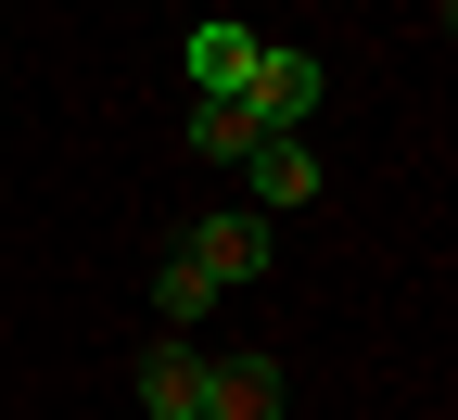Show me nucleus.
<instances>
[{"instance_id": "1", "label": "nucleus", "mask_w": 458, "mask_h": 420, "mask_svg": "<svg viewBox=\"0 0 458 420\" xmlns=\"http://www.w3.org/2000/svg\"><path fill=\"white\" fill-rule=\"evenodd\" d=\"M179 255H191L216 293H242V280H267L280 243H267V217H255V204H216V217H191V243H179Z\"/></svg>"}, {"instance_id": "2", "label": "nucleus", "mask_w": 458, "mask_h": 420, "mask_svg": "<svg viewBox=\"0 0 458 420\" xmlns=\"http://www.w3.org/2000/svg\"><path fill=\"white\" fill-rule=\"evenodd\" d=\"M242 102H255V128H306V115L331 102V64H318V51H255Z\"/></svg>"}, {"instance_id": "3", "label": "nucleus", "mask_w": 458, "mask_h": 420, "mask_svg": "<svg viewBox=\"0 0 458 420\" xmlns=\"http://www.w3.org/2000/svg\"><path fill=\"white\" fill-rule=\"evenodd\" d=\"M191 420H280V356H204V407Z\"/></svg>"}, {"instance_id": "4", "label": "nucleus", "mask_w": 458, "mask_h": 420, "mask_svg": "<svg viewBox=\"0 0 458 420\" xmlns=\"http://www.w3.org/2000/svg\"><path fill=\"white\" fill-rule=\"evenodd\" d=\"M128 395H140V420H191V407H204V356H191V331H165V344L140 356Z\"/></svg>"}, {"instance_id": "5", "label": "nucleus", "mask_w": 458, "mask_h": 420, "mask_svg": "<svg viewBox=\"0 0 458 420\" xmlns=\"http://www.w3.org/2000/svg\"><path fill=\"white\" fill-rule=\"evenodd\" d=\"M242 178H255V204H318V153H306V128H267V141L242 153Z\"/></svg>"}, {"instance_id": "6", "label": "nucleus", "mask_w": 458, "mask_h": 420, "mask_svg": "<svg viewBox=\"0 0 458 420\" xmlns=\"http://www.w3.org/2000/svg\"><path fill=\"white\" fill-rule=\"evenodd\" d=\"M179 141H191L204 166H242V153H255L267 128H255V102H242V90H204V102H191V128H179Z\"/></svg>"}, {"instance_id": "7", "label": "nucleus", "mask_w": 458, "mask_h": 420, "mask_svg": "<svg viewBox=\"0 0 458 420\" xmlns=\"http://www.w3.org/2000/svg\"><path fill=\"white\" fill-rule=\"evenodd\" d=\"M255 51H267V39H255V26H229V13L191 26V90H242V77H255Z\"/></svg>"}, {"instance_id": "8", "label": "nucleus", "mask_w": 458, "mask_h": 420, "mask_svg": "<svg viewBox=\"0 0 458 420\" xmlns=\"http://www.w3.org/2000/svg\"><path fill=\"white\" fill-rule=\"evenodd\" d=\"M216 306H229V293H216V280H204L191 255H165V268H153V319H165V331H204Z\"/></svg>"}]
</instances>
